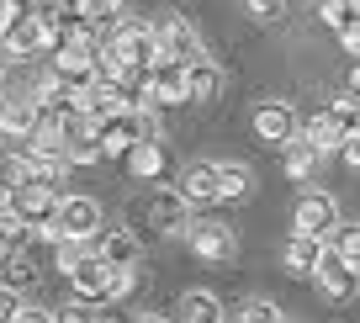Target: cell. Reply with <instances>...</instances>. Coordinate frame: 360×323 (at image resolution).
<instances>
[{
	"mask_svg": "<svg viewBox=\"0 0 360 323\" xmlns=\"http://www.w3.org/2000/svg\"><path fill=\"white\" fill-rule=\"evenodd\" d=\"M6 323H53V312L37 308V302H16V312H11Z\"/></svg>",
	"mask_w": 360,
	"mask_h": 323,
	"instance_id": "32",
	"label": "cell"
},
{
	"mask_svg": "<svg viewBox=\"0 0 360 323\" xmlns=\"http://www.w3.org/2000/svg\"><path fill=\"white\" fill-rule=\"evenodd\" d=\"M249 191H255V170L238 165V159H223V165H217V196L238 201V196H249Z\"/></svg>",
	"mask_w": 360,
	"mask_h": 323,
	"instance_id": "25",
	"label": "cell"
},
{
	"mask_svg": "<svg viewBox=\"0 0 360 323\" xmlns=\"http://www.w3.org/2000/svg\"><path fill=\"white\" fill-rule=\"evenodd\" d=\"M138 281H133V270H112V281H106V297H127Z\"/></svg>",
	"mask_w": 360,
	"mask_h": 323,
	"instance_id": "33",
	"label": "cell"
},
{
	"mask_svg": "<svg viewBox=\"0 0 360 323\" xmlns=\"http://www.w3.org/2000/svg\"><path fill=\"white\" fill-rule=\"evenodd\" d=\"M90 239H96L90 249H96V255H101L112 270H133L138 260H143V244H138L133 228H96Z\"/></svg>",
	"mask_w": 360,
	"mask_h": 323,
	"instance_id": "11",
	"label": "cell"
},
{
	"mask_svg": "<svg viewBox=\"0 0 360 323\" xmlns=\"http://www.w3.org/2000/svg\"><path fill=\"white\" fill-rule=\"evenodd\" d=\"M6 196H11V217H16V223H22L32 239H43L48 217H53V201H58L53 191L37 186V180H22V186H11Z\"/></svg>",
	"mask_w": 360,
	"mask_h": 323,
	"instance_id": "5",
	"label": "cell"
},
{
	"mask_svg": "<svg viewBox=\"0 0 360 323\" xmlns=\"http://www.w3.org/2000/svg\"><path fill=\"white\" fill-rule=\"evenodd\" d=\"M292 223H297V234H307V239H318V244H323V239H328V228L339 223L334 196H328V191H307V196L297 201Z\"/></svg>",
	"mask_w": 360,
	"mask_h": 323,
	"instance_id": "10",
	"label": "cell"
},
{
	"mask_svg": "<svg viewBox=\"0 0 360 323\" xmlns=\"http://www.w3.org/2000/svg\"><path fill=\"white\" fill-rule=\"evenodd\" d=\"M58 133H64V159H69V165H96V159H101L96 117H85V112H64V117H58Z\"/></svg>",
	"mask_w": 360,
	"mask_h": 323,
	"instance_id": "7",
	"label": "cell"
},
{
	"mask_svg": "<svg viewBox=\"0 0 360 323\" xmlns=\"http://www.w3.org/2000/svg\"><path fill=\"white\" fill-rule=\"evenodd\" d=\"M175 191H180L186 207H212V201H223V196H217V165H207V159L186 165L180 180H175Z\"/></svg>",
	"mask_w": 360,
	"mask_h": 323,
	"instance_id": "13",
	"label": "cell"
},
{
	"mask_svg": "<svg viewBox=\"0 0 360 323\" xmlns=\"http://www.w3.org/2000/svg\"><path fill=\"white\" fill-rule=\"evenodd\" d=\"M297 138H302V144H313L318 154H328V148L345 138V127H339L334 106H323V112H313V117H302V122H297Z\"/></svg>",
	"mask_w": 360,
	"mask_h": 323,
	"instance_id": "19",
	"label": "cell"
},
{
	"mask_svg": "<svg viewBox=\"0 0 360 323\" xmlns=\"http://www.w3.org/2000/svg\"><path fill=\"white\" fill-rule=\"evenodd\" d=\"M96 138H101V159H106V154L122 159L127 148L138 144V112H133V106H117L112 117H101V122H96Z\"/></svg>",
	"mask_w": 360,
	"mask_h": 323,
	"instance_id": "12",
	"label": "cell"
},
{
	"mask_svg": "<svg viewBox=\"0 0 360 323\" xmlns=\"http://www.w3.org/2000/svg\"><path fill=\"white\" fill-rule=\"evenodd\" d=\"M48 53H53V75L58 80L85 85V80L96 75V64H101V37L90 32V27H75V32H69L58 48H48Z\"/></svg>",
	"mask_w": 360,
	"mask_h": 323,
	"instance_id": "2",
	"label": "cell"
},
{
	"mask_svg": "<svg viewBox=\"0 0 360 323\" xmlns=\"http://www.w3.org/2000/svg\"><path fill=\"white\" fill-rule=\"evenodd\" d=\"M255 133L265 138V144H286V138L297 133V112L286 106V101H265L255 112Z\"/></svg>",
	"mask_w": 360,
	"mask_h": 323,
	"instance_id": "18",
	"label": "cell"
},
{
	"mask_svg": "<svg viewBox=\"0 0 360 323\" xmlns=\"http://www.w3.org/2000/svg\"><path fill=\"white\" fill-rule=\"evenodd\" d=\"M43 48V27H37V16H22V22H11L6 32H0V53L6 58H27Z\"/></svg>",
	"mask_w": 360,
	"mask_h": 323,
	"instance_id": "20",
	"label": "cell"
},
{
	"mask_svg": "<svg viewBox=\"0 0 360 323\" xmlns=\"http://www.w3.org/2000/svg\"><path fill=\"white\" fill-rule=\"evenodd\" d=\"M133 323H169V318H159V312H138Z\"/></svg>",
	"mask_w": 360,
	"mask_h": 323,
	"instance_id": "36",
	"label": "cell"
},
{
	"mask_svg": "<svg viewBox=\"0 0 360 323\" xmlns=\"http://www.w3.org/2000/svg\"><path fill=\"white\" fill-rule=\"evenodd\" d=\"M318 159H323V154H318V148L313 144H302V138H286V144H281V170H286V175H292V180H307V175H313V170H318Z\"/></svg>",
	"mask_w": 360,
	"mask_h": 323,
	"instance_id": "23",
	"label": "cell"
},
{
	"mask_svg": "<svg viewBox=\"0 0 360 323\" xmlns=\"http://www.w3.org/2000/svg\"><path fill=\"white\" fill-rule=\"evenodd\" d=\"M154 48H159V58H175V64H191V58H202L207 48H202V32H196V22H186V16H159L154 27Z\"/></svg>",
	"mask_w": 360,
	"mask_h": 323,
	"instance_id": "4",
	"label": "cell"
},
{
	"mask_svg": "<svg viewBox=\"0 0 360 323\" xmlns=\"http://www.w3.org/2000/svg\"><path fill=\"white\" fill-rule=\"evenodd\" d=\"M122 159H127V175H133V180H159V170H165V148H159V138H154V144L138 138Z\"/></svg>",
	"mask_w": 360,
	"mask_h": 323,
	"instance_id": "22",
	"label": "cell"
},
{
	"mask_svg": "<svg viewBox=\"0 0 360 323\" xmlns=\"http://www.w3.org/2000/svg\"><path fill=\"white\" fill-rule=\"evenodd\" d=\"M318 255H323V244H318V239L292 234V244H286V270H292V276H313Z\"/></svg>",
	"mask_w": 360,
	"mask_h": 323,
	"instance_id": "26",
	"label": "cell"
},
{
	"mask_svg": "<svg viewBox=\"0 0 360 323\" xmlns=\"http://www.w3.org/2000/svg\"><path fill=\"white\" fill-rule=\"evenodd\" d=\"M244 6L255 22H281V11H286V0H244Z\"/></svg>",
	"mask_w": 360,
	"mask_h": 323,
	"instance_id": "31",
	"label": "cell"
},
{
	"mask_svg": "<svg viewBox=\"0 0 360 323\" xmlns=\"http://www.w3.org/2000/svg\"><path fill=\"white\" fill-rule=\"evenodd\" d=\"M32 101H37V112H43V117H64V112H75V85L58 80V75H48L43 85L32 90Z\"/></svg>",
	"mask_w": 360,
	"mask_h": 323,
	"instance_id": "21",
	"label": "cell"
},
{
	"mask_svg": "<svg viewBox=\"0 0 360 323\" xmlns=\"http://www.w3.org/2000/svg\"><path fill=\"white\" fill-rule=\"evenodd\" d=\"M318 22L339 32V43H345V53H349V58L360 53V32H355V0H318Z\"/></svg>",
	"mask_w": 360,
	"mask_h": 323,
	"instance_id": "17",
	"label": "cell"
},
{
	"mask_svg": "<svg viewBox=\"0 0 360 323\" xmlns=\"http://www.w3.org/2000/svg\"><path fill=\"white\" fill-rule=\"evenodd\" d=\"M53 323H90V312L85 308H64V312H53Z\"/></svg>",
	"mask_w": 360,
	"mask_h": 323,
	"instance_id": "35",
	"label": "cell"
},
{
	"mask_svg": "<svg viewBox=\"0 0 360 323\" xmlns=\"http://www.w3.org/2000/svg\"><path fill=\"white\" fill-rule=\"evenodd\" d=\"M90 249V239H53V260H58V270H69L79 255Z\"/></svg>",
	"mask_w": 360,
	"mask_h": 323,
	"instance_id": "30",
	"label": "cell"
},
{
	"mask_svg": "<svg viewBox=\"0 0 360 323\" xmlns=\"http://www.w3.org/2000/svg\"><path fill=\"white\" fill-rule=\"evenodd\" d=\"M313 281H318V291H323V297L349 302V297H355V260L334 255V249L323 244V255H318V265H313Z\"/></svg>",
	"mask_w": 360,
	"mask_h": 323,
	"instance_id": "9",
	"label": "cell"
},
{
	"mask_svg": "<svg viewBox=\"0 0 360 323\" xmlns=\"http://www.w3.org/2000/svg\"><path fill=\"white\" fill-rule=\"evenodd\" d=\"M69 276V291H75L79 302H106V281H112V265H106L96 249H85V255L75 260V265L64 270Z\"/></svg>",
	"mask_w": 360,
	"mask_h": 323,
	"instance_id": "8",
	"label": "cell"
},
{
	"mask_svg": "<svg viewBox=\"0 0 360 323\" xmlns=\"http://www.w3.org/2000/svg\"><path fill=\"white\" fill-rule=\"evenodd\" d=\"M180 234L191 239L196 260H212V265H228V260H233V249H238L233 228H228V223H217V217H196V223H186Z\"/></svg>",
	"mask_w": 360,
	"mask_h": 323,
	"instance_id": "6",
	"label": "cell"
},
{
	"mask_svg": "<svg viewBox=\"0 0 360 323\" xmlns=\"http://www.w3.org/2000/svg\"><path fill=\"white\" fill-rule=\"evenodd\" d=\"M16 302H22V297H16V286H6V281H0V323L16 312Z\"/></svg>",
	"mask_w": 360,
	"mask_h": 323,
	"instance_id": "34",
	"label": "cell"
},
{
	"mask_svg": "<svg viewBox=\"0 0 360 323\" xmlns=\"http://www.w3.org/2000/svg\"><path fill=\"white\" fill-rule=\"evenodd\" d=\"M37 122H43V112L32 96H0V133L6 138H27Z\"/></svg>",
	"mask_w": 360,
	"mask_h": 323,
	"instance_id": "16",
	"label": "cell"
},
{
	"mask_svg": "<svg viewBox=\"0 0 360 323\" xmlns=\"http://www.w3.org/2000/svg\"><path fill=\"white\" fill-rule=\"evenodd\" d=\"M328 249H334V255H345V260H360V228L355 223H345V217H339L334 228H328V239H323Z\"/></svg>",
	"mask_w": 360,
	"mask_h": 323,
	"instance_id": "27",
	"label": "cell"
},
{
	"mask_svg": "<svg viewBox=\"0 0 360 323\" xmlns=\"http://www.w3.org/2000/svg\"><path fill=\"white\" fill-rule=\"evenodd\" d=\"M90 323H122V318H90Z\"/></svg>",
	"mask_w": 360,
	"mask_h": 323,
	"instance_id": "38",
	"label": "cell"
},
{
	"mask_svg": "<svg viewBox=\"0 0 360 323\" xmlns=\"http://www.w3.org/2000/svg\"><path fill=\"white\" fill-rule=\"evenodd\" d=\"M233 323H281V312H276V302L255 297V302H244V308L233 312Z\"/></svg>",
	"mask_w": 360,
	"mask_h": 323,
	"instance_id": "29",
	"label": "cell"
},
{
	"mask_svg": "<svg viewBox=\"0 0 360 323\" xmlns=\"http://www.w3.org/2000/svg\"><path fill=\"white\" fill-rule=\"evenodd\" d=\"M101 228V201L96 196H58L53 201V217H48V228H43V239L53 244V239H90Z\"/></svg>",
	"mask_w": 360,
	"mask_h": 323,
	"instance_id": "3",
	"label": "cell"
},
{
	"mask_svg": "<svg viewBox=\"0 0 360 323\" xmlns=\"http://www.w3.org/2000/svg\"><path fill=\"white\" fill-rule=\"evenodd\" d=\"M6 212H11V196H6V186H0V217H6Z\"/></svg>",
	"mask_w": 360,
	"mask_h": 323,
	"instance_id": "37",
	"label": "cell"
},
{
	"mask_svg": "<svg viewBox=\"0 0 360 323\" xmlns=\"http://www.w3.org/2000/svg\"><path fill=\"white\" fill-rule=\"evenodd\" d=\"M148 90H154L159 106H186V64L154 58V64H148Z\"/></svg>",
	"mask_w": 360,
	"mask_h": 323,
	"instance_id": "14",
	"label": "cell"
},
{
	"mask_svg": "<svg viewBox=\"0 0 360 323\" xmlns=\"http://www.w3.org/2000/svg\"><path fill=\"white\" fill-rule=\"evenodd\" d=\"M69 11H75V22H112V11H117V0H64Z\"/></svg>",
	"mask_w": 360,
	"mask_h": 323,
	"instance_id": "28",
	"label": "cell"
},
{
	"mask_svg": "<svg viewBox=\"0 0 360 323\" xmlns=\"http://www.w3.org/2000/svg\"><path fill=\"white\" fill-rule=\"evenodd\" d=\"M180 323H228V312L212 291H186L180 297Z\"/></svg>",
	"mask_w": 360,
	"mask_h": 323,
	"instance_id": "24",
	"label": "cell"
},
{
	"mask_svg": "<svg viewBox=\"0 0 360 323\" xmlns=\"http://www.w3.org/2000/svg\"><path fill=\"white\" fill-rule=\"evenodd\" d=\"M191 223V207L180 201V191H143L133 196V234H180V228Z\"/></svg>",
	"mask_w": 360,
	"mask_h": 323,
	"instance_id": "1",
	"label": "cell"
},
{
	"mask_svg": "<svg viewBox=\"0 0 360 323\" xmlns=\"http://www.w3.org/2000/svg\"><path fill=\"white\" fill-rule=\"evenodd\" d=\"M223 96V69L212 64V58H191L186 64V101H196V106H212V101Z\"/></svg>",
	"mask_w": 360,
	"mask_h": 323,
	"instance_id": "15",
	"label": "cell"
}]
</instances>
